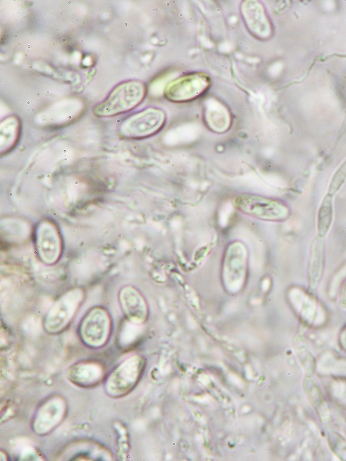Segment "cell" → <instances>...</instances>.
I'll use <instances>...</instances> for the list:
<instances>
[{
    "label": "cell",
    "mask_w": 346,
    "mask_h": 461,
    "mask_svg": "<svg viewBox=\"0 0 346 461\" xmlns=\"http://www.w3.org/2000/svg\"><path fill=\"white\" fill-rule=\"evenodd\" d=\"M346 181V159L340 164L333 174L327 190V194L334 196Z\"/></svg>",
    "instance_id": "17"
},
{
    "label": "cell",
    "mask_w": 346,
    "mask_h": 461,
    "mask_svg": "<svg viewBox=\"0 0 346 461\" xmlns=\"http://www.w3.org/2000/svg\"><path fill=\"white\" fill-rule=\"evenodd\" d=\"M232 204L241 213L262 221L283 222L290 215V210L284 201L257 193H235Z\"/></svg>",
    "instance_id": "1"
},
{
    "label": "cell",
    "mask_w": 346,
    "mask_h": 461,
    "mask_svg": "<svg viewBox=\"0 0 346 461\" xmlns=\"http://www.w3.org/2000/svg\"><path fill=\"white\" fill-rule=\"evenodd\" d=\"M203 118L206 126L214 132L223 133L231 125L229 110L218 100L210 98L205 104Z\"/></svg>",
    "instance_id": "13"
},
{
    "label": "cell",
    "mask_w": 346,
    "mask_h": 461,
    "mask_svg": "<svg viewBox=\"0 0 346 461\" xmlns=\"http://www.w3.org/2000/svg\"><path fill=\"white\" fill-rule=\"evenodd\" d=\"M239 12L246 28L253 37L263 41L271 36L272 25L266 10L260 1H243L239 5Z\"/></svg>",
    "instance_id": "10"
},
{
    "label": "cell",
    "mask_w": 346,
    "mask_h": 461,
    "mask_svg": "<svg viewBox=\"0 0 346 461\" xmlns=\"http://www.w3.org/2000/svg\"><path fill=\"white\" fill-rule=\"evenodd\" d=\"M111 332V316L107 308L100 305L91 307L82 317L78 327L81 341L93 349L104 347Z\"/></svg>",
    "instance_id": "5"
},
{
    "label": "cell",
    "mask_w": 346,
    "mask_h": 461,
    "mask_svg": "<svg viewBox=\"0 0 346 461\" xmlns=\"http://www.w3.org/2000/svg\"><path fill=\"white\" fill-rule=\"evenodd\" d=\"M85 299L84 290L79 287L71 288L62 294L46 312L44 330L56 335L64 331L71 323Z\"/></svg>",
    "instance_id": "4"
},
{
    "label": "cell",
    "mask_w": 346,
    "mask_h": 461,
    "mask_svg": "<svg viewBox=\"0 0 346 461\" xmlns=\"http://www.w3.org/2000/svg\"><path fill=\"white\" fill-rule=\"evenodd\" d=\"M68 404L60 395H52L44 399L37 408L31 420V429L38 436L51 433L64 420Z\"/></svg>",
    "instance_id": "7"
},
{
    "label": "cell",
    "mask_w": 346,
    "mask_h": 461,
    "mask_svg": "<svg viewBox=\"0 0 346 461\" xmlns=\"http://www.w3.org/2000/svg\"><path fill=\"white\" fill-rule=\"evenodd\" d=\"M147 93L141 81H127L119 84L107 98L93 108L98 117H111L128 112L138 107Z\"/></svg>",
    "instance_id": "3"
},
{
    "label": "cell",
    "mask_w": 346,
    "mask_h": 461,
    "mask_svg": "<svg viewBox=\"0 0 346 461\" xmlns=\"http://www.w3.org/2000/svg\"><path fill=\"white\" fill-rule=\"evenodd\" d=\"M340 342L342 347L346 350V326L340 335Z\"/></svg>",
    "instance_id": "20"
},
{
    "label": "cell",
    "mask_w": 346,
    "mask_h": 461,
    "mask_svg": "<svg viewBox=\"0 0 346 461\" xmlns=\"http://www.w3.org/2000/svg\"><path fill=\"white\" fill-rule=\"evenodd\" d=\"M118 435V458L124 459L125 454L129 451V440L125 426L118 422L115 425Z\"/></svg>",
    "instance_id": "18"
},
{
    "label": "cell",
    "mask_w": 346,
    "mask_h": 461,
    "mask_svg": "<svg viewBox=\"0 0 346 461\" xmlns=\"http://www.w3.org/2000/svg\"><path fill=\"white\" fill-rule=\"evenodd\" d=\"M118 301L128 321L135 325H141L147 320V303L136 287L131 285L122 287L118 293Z\"/></svg>",
    "instance_id": "12"
},
{
    "label": "cell",
    "mask_w": 346,
    "mask_h": 461,
    "mask_svg": "<svg viewBox=\"0 0 346 461\" xmlns=\"http://www.w3.org/2000/svg\"><path fill=\"white\" fill-rule=\"evenodd\" d=\"M325 248L322 239L316 237L312 242L308 264V280L310 289L318 287L324 271Z\"/></svg>",
    "instance_id": "14"
},
{
    "label": "cell",
    "mask_w": 346,
    "mask_h": 461,
    "mask_svg": "<svg viewBox=\"0 0 346 461\" xmlns=\"http://www.w3.org/2000/svg\"><path fill=\"white\" fill-rule=\"evenodd\" d=\"M211 80L203 72H189L169 82L164 91L165 98L174 103L192 101L204 95L210 88Z\"/></svg>",
    "instance_id": "8"
},
{
    "label": "cell",
    "mask_w": 346,
    "mask_h": 461,
    "mask_svg": "<svg viewBox=\"0 0 346 461\" xmlns=\"http://www.w3.org/2000/svg\"><path fill=\"white\" fill-rule=\"evenodd\" d=\"M334 215L333 196L327 193L323 198L317 216V237L323 239L332 224Z\"/></svg>",
    "instance_id": "16"
},
{
    "label": "cell",
    "mask_w": 346,
    "mask_h": 461,
    "mask_svg": "<svg viewBox=\"0 0 346 461\" xmlns=\"http://www.w3.org/2000/svg\"><path fill=\"white\" fill-rule=\"evenodd\" d=\"M167 118L163 109L149 107L125 118L120 125V133L123 137L131 139L151 137L163 129Z\"/></svg>",
    "instance_id": "6"
},
{
    "label": "cell",
    "mask_w": 346,
    "mask_h": 461,
    "mask_svg": "<svg viewBox=\"0 0 346 461\" xmlns=\"http://www.w3.org/2000/svg\"><path fill=\"white\" fill-rule=\"evenodd\" d=\"M338 302L340 307L346 308V280L344 281L340 287Z\"/></svg>",
    "instance_id": "19"
},
{
    "label": "cell",
    "mask_w": 346,
    "mask_h": 461,
    "mask_svg": "<svg viewBox=\"0 0 346 461\" xmlns=\"http://www.w3.org/2000/svg\"><path fill=\"white\" fill-rule=\"evenodd\" d=\"M145 367L143 356L131 355L114 367L104 381V391L113 399L129 395L139 382Z\"/></svg>",
    "instance_id": "2"
},
{
    "label": "cell",
    "mask_w": 346,
    "mask_h": 461,
    "mask_svg": "<svg viewBox=\"0 0 346 461\" xmlns=\"http://www.w3.org/2000/svg\"><path fill=\"white\" fill-rule=\"evenodd\" d=\"M107 371L104 364L98 360L86 359L73 363L66 371V378L73 385L82 388H92L104 381Z\"/></svg>",
    "instance_id": "11"
},
{
    "label": "cell",
    "mask_w": 346,
    "mask_h": 461,
    "mask_svg": "<svg viewBox=\"0 0 346 461\" xmlns=\"http://www.w3.org/2000/svg\"><path fill=\"white\" fill-rule=\"evenodd\" d=\"M37 255L46 265L56 264L63 252V239L57 224L51 219H42L35 230Z\"/></svg>",
    "instance_id": "9"
},
{
    "label": "cell",
    "mask_w": 346,
    "mask_h": 461,
    "mask_svg": "<svg viewBox=\"0 0 346 461\" xmlns=\"http://www.w3.org/2000/svg\"><path fill=\"white\" fill-rule=\"evenodd\" d=\"M20 134V123L15 116L5 119L1 123V153L6 154L15 146Z\"/></svg>",
    "instance_id": "15"
}]
</instances>
